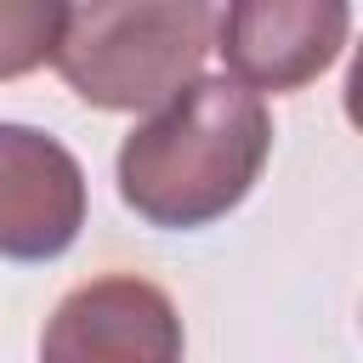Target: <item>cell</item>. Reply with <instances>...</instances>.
<instances>
[{
  "label": "cell",
  "instance_id": "obj_6",
  "mask_svg": "<svg viewBox=\"0 0 363 363\" xmlns=\"http://www.w3.org/2000/svg\"><path fill=\"white\" fill-rule=\"evenodd\" d=\"M57 28H62L57 0H0V79H17L51 62Z\"/></svg>",
  "mask_w": 363,
  "mask_h": 363
},
{
  "label": "cell",
  "instance_id": "obj_1",
  "mask_svg": "<svg viewBox=\"0 0 363 363\" xmlns=\"http://www.w3.org/2000/svg\"><path fill=\"white\" fill-rule=\"evenodd\" d=\"M272 153V113L244 85L193 79L170 102H159L113 159L119 199L164 233H193L221 221L250 199L261 164Z\"/></svg>",
  "mask_w": 363,
  "mask_h": 363
},
{
  "label": "cell",
  "instance_id": "obj_4",
  "mask_svg": "<svg viewBox=\"0 0 363 363\" xmlns=\"http://www.w3.org/2000/svg\"><path fill=\"white\" fill-rule=\"evenodd\" d=\"M352 28V6L340 0H233L216 11V45L227 79L255 91H301L323 68H335Z\"/></svg>",
  "mask_w": 363,
  "mask_h": 363
},
{
  "label": "cell",
  "instance_id": "obj_5",
  "mask_svg": "<svg viewBox=\"0 0 363 363\" xmlns=\"http://www.w3.org/2000/svg\"><path fill=\"white\" fill-rule=\"evenodd\" d=\"M85 227L79 159L34 125L0 119V255L57 261Z\"/></svg>",
  "mask_w": 363,
  "mask_h": 363
},
{
  "label": "cell",
  "instance_id": "obj_2",
  "mask_svg": "<svg viewBox=\"0 0 363 363\" xmlns=\"http://www.w3.org/2000/svg\"><path fill=\"white\" fill-rule=\"evenodd\" d=\"M210 45L216 6L204 0H91L62 6L51 62L79 102L136 113L193 85Z\"/></svg>",
  "mask_w": 363,
  "mask_h": 363
},
{
  "label": "cell",
  "instance_id": "obj_3",
  "mask_svg": "<svg viewBox=\"0 0 363 363\" xmlns=\"http://www.w3.org/2000/svg\"><path fill=\"white\" fill-rule=\"evenodd\" d=\"M182 346L176 301L136 272L74 284L40 329V363H182Z\"/></svg>",
  "mask_w": 363,
  "mask_h": 363
}]
</instances>
